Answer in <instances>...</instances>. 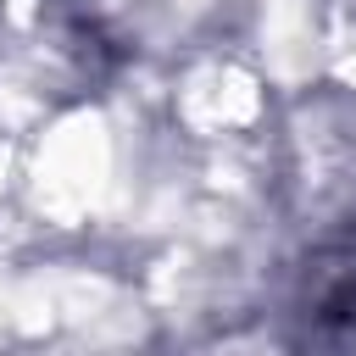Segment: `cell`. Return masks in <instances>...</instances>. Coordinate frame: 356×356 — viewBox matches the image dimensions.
I'll return each mask as SVG.
<instances>
[]
</instances>
